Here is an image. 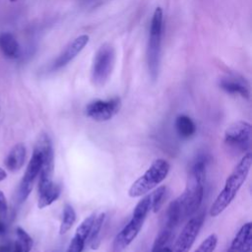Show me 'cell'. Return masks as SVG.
Listing matches in <instances>:
<instances>
[{"label":"cell","mask_w":252,"mask_h":252,"mask_svg":"<svg viewBox=\"0 0 252 252\" xmlns=\"http://www.w3.org/2000/svg\"><path fill=\"white\" fill-rule=\"evenodd\" d=\"M207 163L206 156H199L190 166L186 188L179 196L183 220L193 216L202 204Z\"/></svg>","instance_id":"6da1fadb"},{"label":"cell","mask_w":252,"mask_h":252,"mask_svg":"<svg viewBox=\"0 0 252 252\" xmlns=\"http://www.w3.org/2000/svg\"><path fill=\"white\" fill-rule=\"evenodd\" d=\"M251 164L252 155L251 153L247 152L238 161L232 172L228 175L222 190L219 193V195L213 202L210 209L211 217H218L230 205V203L237 195L239 189L245 182L249 174Z\"/></svg>","instance_id":"7a4b0ae2"},{"label":"cell","mask_w":252,"mask_h":252,"mask_svg":"<svg viewBox=\"0 0 252 252\" xmlns=\"http://www.w3.org/2000/svg\"><path fill=\"white\" fill-rule=\"evenodd\" d=\"M151 210V194H147L137 203L130 220L116 235L114 239L116 250H122L132 243L139 234Z\"/></svg>","instance_id":"3957f363"},{"label":"cell","mask_w":252,"mask_h":252,"mask_svg":"<svg viewBox=\"0 0 252 252\" xmlns=\"http://www.w3.org/2000/svg\"><path fill=\"white\" fill-rule=\"evenodd\" d=\"M163 28V14L161 8H156L151 21L149 41L147 48V62L150 76L153 81H156L159 71L161 36Z\"/></svg>","instance_id":"277c9868"},{"label":"cell","mask_w":252,"mask_h":252,"mask_svg":"<svg viewBox=\"0 0 252 252\" xmlns=\"http://www.w3.org/2000/svg\"><path fill=\"white\" fill-rule=\"evenodd\" d=\"M169 169L170 165L165 159H156L144 172V174L133 182L128 190V195L132 198H138L147 195L166 178Z\"/></svg>","instance_id":"5b68a950"},{"label":"cell","mask_w":252,"mask_h":252,"mask_svg":"<svg viewBox=\"0 0 252 252\" xmlns=\"http://www.w3.org/2000/svg\"><path fill=\"white\" fill-rule=\"evenodd\" d=\"M115 51L110 44H103L94 55L92 67V80L96 86H103L108 80L114 65Z\"/></svg>","instance_id":"8992f818"},{"label":"cell","mask_w":252,"mask_h":252,"mask_svg":"<svg viewBox=\"0 0 252 252\" xmlns=\"http://www.w3.org/2000/svg\"><path fill=\"white\" fill-rule=\"evenodd\" d=\"M251 130V125L246 121L233 122L225 129L224 142L230 148L246 152L250 148Z\"/></svg>","instance_id":"52a82bcc"},{"label":"cell","mask_w":252,"mask_h":252,"mask_svg":"<svg viewBox=\"0 0 252 252\" xmlns=\"http://www.w3.org/2000/svg\"><path fill=\"white\" fill-rule=\"evenodd\" d=\"M41 165H42V154H41V151L35 146L33 149L32 158L29 161L28 167L23 176V179L18 188L17 197L19 202H24L29 197L30 193L32 190L34 180L39 174Z\"/></svg>","instance_id":"ba28073f"},{"label":"cell","mask_w":252,"mask_h":252,"mask_svg":"<svg viewBox=\"0 0 252 252\" xmlns=\"http://www.w3.org/2000/svg\"><path fill=\"white\" fill-rule=\"evenodd\" d=\"M204 219V214H200L187 221L176 238L173 247L171 248V252H189L203 225Z\"/></svg>","instance_id":"9c48e42d"},{"label":"cell","mask_w":252,"mask_h":252,"mask_svg":"<svg viewBox=\"0 0 252 252\" xmlns=\"http://www.w3.org/2000/svg\"><path fill=\"white\" fill-rule=\"evenodd\" d=\"M120 107L121 100L117 96L106 100L95 99L86 106V114L94 121L103 122L111 119Z\"/></svg>","instance_id":"30bf717a"},{"label":"cell","mask_w":252,"mask_h":252,"mask_svg":"<svg viewBox=\"0 0 252 252\" xmlns=\"http://www.w3.org/2000/svg\"><path fill=\"white\" fill-rule=\"evenodd\" d=\"M89 39L90 37L88 34H82L73 39L58 55V57L51 63L50 70L56 71L68 65L84 49V47L89 42Z\"/></svg>","instance_id":"8fae6325"},{"label":"cell","mask_w":252,"mask_h":252,"mask_svg":"<svg viewBox=\"0 0 252 252\" xmlns=\"http://www.w3.org/2000/svg\"><path fill=\"white\" fill-rule=\"evenodd\" d=\"M94 219H95V214L94 213L91 214L79 224L71 242L69 243V246L66 252H82L84 250L91 228L94 221Z\"/></svg>","instance_id":"7c38bea8"},{"label":"cell","mask_w":252,"mask_h":252,"mask_svg":"<svg viewBox=\"0 0 252 252\" xmlns=\"http://www.w3.org/2000/svg\"><path fill=\"white\" fill-rule=\"evenodd\" d=\"M252 249V223H244L234 235L226 252H251Z\"/></svg>","instance_id":"4fadbf2b"},{"label":"cell","mask_w":252,"mask_h":252,"mask_svg":"<svg viewBox=\"0 0 252 252\" xmlns=\"http://www.w3.org/2000/svg\"><path fill=\"white\" fill-rule=\"evenodd\" d=\"M220 87L227 94H239L240 96L248 99L250 93L247 84L239 79L224 78L220 81Z\"/></svg>","instance_id":"5bb4252c"},{"label":"cell","mask_w":252,"mask_h":252,"mask_svg":"<svg viewBox=\"0 0 252 252\" xmlns=\"http://www.w3.org/2000/svg\"><path fill=\"white\" fill-rule=\"evenodd\" d=\"M25 159H26V148L24 144H17L13 147V149L8 154L5 159V164L9 170L17 171L24 165Z\"/></svg>","instance_id":"9a60e30c"},{"label":"cell","mask_w":252,"mask_h":252,"mask_svg":"<svg viewBox=\"0 0 252 252\" xmlns=\"http://www.w3.org/2000/svg\"><path fill=\"white\" fill-rule=\"evenodd\" d=\"M0 49L5 57L10 59L18 58L20 55V45L16 37L10 32L0 35Z\"/></svg>","instance_id":"2e32d148"},{"label":"cell","mask_w":252,"mask_h":252,"mask_svg":"<svg viewBox=\"0 0 252 252\" xmlns=\"http://www.w3.org/2000/svg\"><path fill=\"white\" fill-rule=\"evenodd\" d=\"M60 193H61L60 185L53 182L49 187L42 190L41 192H38L37 207L39 209H43L45 207L50 206L59 198Z\"/></svg>","instance_id":"e0dca14e"},{"label":"cell","mask_w":252,"mask_h":252,"mask_svg":"<svg viewBox=\"0 0 252 252\" xmlns=\"http://www.w3.org/2000/svg\"><path fill=\"white\" fill-rule=\"evenodd\" d=\"M175 129L181 138H191L196 132V125L194 121L187 115H178L175 119Z\"/></svg>","instance_id":"ac0fdd59"},{"label":"cell","mask_w":252,"mask_h":252,"mask_svg":"<svg viewBox=\"0 0 252 252\" xmlns=\"http://www.w3.org/2000/svg\"><path fill=\"white\" fill-rule=\"evenodd\" d=\"M32 247V238L22 227L16 229V240L13 242V252H31Z\"/></svg>","instance_id":"d6986e66"},{"label":"cell","mask_w":252,"mask_h":252,"mask_svg":"<svg viewBox=\"0 0 252 252\" xmlns=\"http://www.w3.org/2000/svg\"><path fill=\"white\" fill-rule=\"evenodd\" d=\"M75 221H76V212L71 205L66 204L63 208L62 220L59 227V233L61 235L67 233L71 229Z\"/></svg>","instance_id":"ffe728a7"},{"label":"cell","mask_w":252,"mask_h":252,"mask_svg":"<svg viewBox=\"0 0 252 252\" xmlns=\"http://www.w3.org/2000/svg\"><path fill=\"white\" fill-rule=\"evenodd\" d=\"M105 217L106 216L104 213L99 214L97 217L95 216L94 221L93 223V226L91 228V231L88 237V241L90 242V245L93 249H95L98 246V236H99V232L102 227V224L105 220Z\"/></svg>","instance_id":"44dd1931"},{"label":"cell","mask_w":252,"mask_h":252,"mask_svg":"<svg viewBox=\"0 0 252 252\" xmlns=\"http://www.w3.org/2000/svg\"><path fill=\"white\" fill-rule=\"evenodd\" d=\"M166 186H159L154 191L153 194H151V209L153 212L157 213L162 206L166 195Z\"/></svg>","instance_id":"7402d4cb"},{"label":"cell","mask_w":252,"mask_h":252,"mask_svg":"<svg viewBox=\"0 0 252 252\" xmlns=\"http://www.w3.org/2000/svg\"><path fill=\"white\" fill-rule=\"evenodd\" d=\"M218 244V236L215 233H212L202 241V243L198 246L195 252H214Z\"/></svg>","instance_id":"603a6c76"},{"label":"cell","mask_w":252,"mask_h":252,"mask_svg":"<svg viewBox=\"0 0 252 252\" xmlns=\"http://www.w3.org/2000/svg\"><path fill=\"white\" fill-rule=\"evenodd\" d=\"M7 209H8V205H7L6 197H5L4 193L0 190V214H2V215L6 214Z\"/></svg>","instance_id":"cb8c5ba5"},{"label":"cell","mask_w":252,"mask_h":252,"mask_svg":"<svg viewBox=\"0 0 252 252\" xmlns=\"http://www.w3.org/2000/svg\"><path fill=\"white\" fill-rule=\"evenodd\" d=\"M0 252H13V243L5 242L0 244Z\"/></svg>","instance_id":"d4e9b609"},{"label":"cell","mask_w":252,"mask_h":252,"mask_svg":"<svg viewBox=\"0 0 252 252\" xmlns=\"http://www.w3.org/2000/svg\"><path fill=\"white\" fill-rule=\"evenodd\" d=\"M5 232H6V225H5V223L0 220V235L5 234Z\"/></svg>","instance_id":"484cf974"},{"label":"cell","mask_w":252,"mask_h":252,"mask_svg":"<svg viewBox=\"0 0 252 252\" xmlns=\"http://www.w3.org/2000/svg\"><path fill=\"white\" fill-rule=\"evenodd\" d=\"M6 177H7V172L3 168L0 167V181L4 180Z\"/></svg>","instance_id":"4316f807"},{"label":"cell","mask_w":252,"mask_h":252,"mask_svg":"<svg viewBox=\"0 0 252 252\" xmlns=\"http://www.w3.org/2000/svg\"><path fill=\"white\" fill-rule=\"evenodd\" d=\"M85 1H94V0H85Z\"/></svg>","instance_id":"83f0119b"},{"label":"cell","mask_w":252,"mask_h":252,"mask_svg":"<svg viewBox=\"0 0 252 252\" xmlns=\"http://www.w3.org/2000/svg\"><path fill=\"white\" fill-rule=\"evenodd\" d=\"M10 1H11V2H14V1H16V0H10Z\"/></svg>","instance_id":"f1b7e54d"}]
</instances>
